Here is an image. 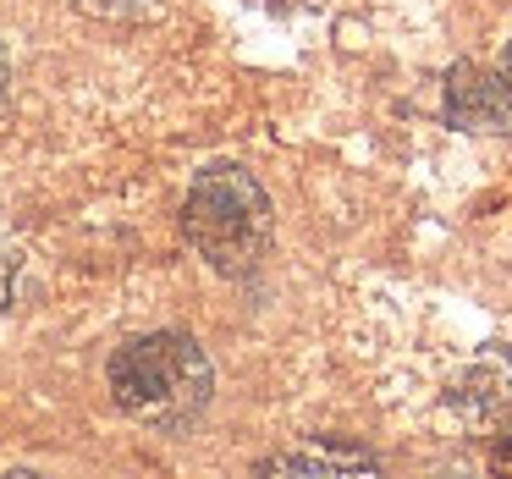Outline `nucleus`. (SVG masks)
Returning <instances> with one entry per match:
<instances>
[{
	"label": "nucleus",
	"instance_id": "1",
	"mask_svg": "<svg viewBox=\"0 0 512 479\" xmlns=\"http://www.w3.org/2000/svg\"><path fill=\"white\" fill-rule=\"evenodd\" d=\"M111 397L127 419L155 424V430H177L204 413L215 397V364L193 336L182 331H155L138 342L116 347L111 358Z\"/></svg>",
	"mask_w": 512,
	"mask_h": 479
},
{
	"label": "nucleus",
	"instance_id": "2",
	"mask_svg": "<svg viewBox=\"0 0 512 479\" xmlns=\"http://www.w3.org/2000/svg\"><path fill=\"white\" fill-rule=\"evenodd\" d=\"M270 193L259 188V177H248L243 166H210L193 182L188 204H182V232L199 248V259H210L226 276H243L265 259L270 248Z\"/></svg>",
	"mask_w": 512,
	"mask_h": 479
},
{
	"label": "nucleus",
	"instance_id": "3",
	"mask_svg": "<svg viewBox=\"0 0 512 479\" xmlns=\"http://www.w3.org/2000/svg\"><path fill=\"white\" fill-rule=\"evenodd\" d=\"M446 116L468 133H496L507 127V111H501V94L490 67H457L452 83H446Z\"/></svg>",
	"mask_w": 512,
	"mask_h": 479
},
{
	"label": "nucleus",
	"instance_id": "4",
	"mask_svg": "<svg viewBox=\"0 0 512 479\" xmlns=\"http://www.w3.org/2000/svg\"><path fill=\"white\" fill-rule=\"evenodd\" d=\"M259 474H380L369 452H347V446H303V452L265 457Z\"/></svg>",
	"mask_w": 512,
	"mask_h": 479
},
{
	"label": "nucleus",
	"instance_id": "5",
	"mask_svg": "<svg viewBox=\"0 0 512 479\" xmlns=\"http://www.w3.org/2000/svg\"><path fill=\"white\" fill-rule=\"evenodd\" d=\"M12 292H17V248L6 237V226H0V314L12 309Z\"/></svg>",
	"mask_w": 512,
	"mask_h": 479
},
{
	"label": "nucleus",
	"instance_id": "6",
	"mask_svg": "<svg viewBox=\"0 0 512 479\" xmlns=\"http://www.w3.org/2000/svg\"><path fill=\"white\" fill-rule=\"evenodd\" d=\"M490 78H496V94H501V111H507V127H512V45L501 50V61L490 67Z\"/></svg>",
	"mask_w": 512,
	"mask_h": 479
},
{
	"label": "nucleus",
	"instance_id": "7",
	"mask_svg": "<svg viewBox=\"0 0 512 479\" xmlns=\"http://www.w3.org/2000/svg\"><path fill=\"white\" fill-rule=\"evenodd\" d=\"M72 6H83L94 17H127V12H144L149 0H72Z\"/></svg>",
	"mask_w": 512,
	"mask_h": 479
},
{
	"label": "nucleus",
	"instance_id": "8",
	"mask_svg": "<svg viewBox=\"0 0 512 479\" xmlns=\"http://www.w3.org/2000/svg\"><path fill=\"white\" fill-rule=\"evenodd\" d=\"M0 94H6V56H0Z\"/></svg>",
	"mask_w": 512,
	"mask_h": 479
}]
</instances>
